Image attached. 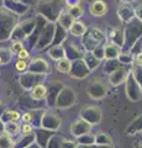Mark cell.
<instances>
[{
	"label": "cell",
	"instance_id": "6da1fadb",
	"mask_svg": "<svg viewBox=\"0 0 142 148\" xmlns=\"http://www.w3.org/2000/svg\"><path fill=\"white\" fill-rule=\"evenodd\" d=\"M90 12L94 16H104L108 12V5L103 0H95L90 6Z\"/></svg>",
	"mask_w": 142,
	"mask_h": 148
},
{
	"label": "cell",
	"instance_id": "7a4b0ae2",
	"mask_svg": "<svg viewBox=\"0 0 142 148\" xmlns=\"http://www.w3.org/2000/svg\"><path fill=\"white\" fill-rule=\"evenodd\" d=\"M32 98L36 99V100H41V99H45L46 95H47V89H46V86L42 85V84H38L32 90Z\"/></svg>",
	"mask_w": 142,
	"mask_h": 148
},
{
	"label": "cell",
	"instance_id": "3957f363",
	"mask_svg": "<svg viewBox=\"0 0 142 148\" xmlns=\"http://www.w3.org/2000/svg\"><path fill=\"white\" fill-rule=\"evenodd\" d=\"M20 130H21V127L19 126V123H16L14 121H10V122L5 123V132L8 133V135H11V136L17 135Z\"/></svg>",
	"mask_w": 142,
	"mask_h": 148
},
{
	"label": "cell",
	"instance_id": "277c9868",
	"mask_svg": "<svg viewBox=\"0 0 142 148\" xmlns=\"http://www.w3.org/2000/svg\"><path fill=\"white\" fill-rule=\"evenodd\" d=\"M56 68H57V71L62 72V73H68V71L71 69V62L66 58H62L57 62Z\"/></svg>",
	"mask_w": 142,
	"mask_h": 148
},
{
	"label": "cell",
	"instance_id": "5b68a950",
	"mask_svg": "<svg viewBox=\"0 0 142 148\" xmlns=\"http://www.w3.org/2000/svg\"><path fill=\"white\" fill-rule=\"evenodd\" d=\"M0 148H14V141L6 132L0 136Z\"/></svg>",
	"mask_w": 142,
	"mask_h": 148
},
{
	"label": "cell",
	"instance_id": "8992f818",
	"mask_svg": "<svg viewBox=\"0 0 142 148\" xmlns=\"http://www.w3.org/2000/svg\"><path fill=\"white\" fill-rule=\"evenodd\" d=\"M71 32H72V35H74V36H80L82 34H84L85 32L84 24L83 22H74L71 27Z\"/></svg>",
	"mask_w": 142,
	"mask_h": 148
},
{
	"label": "cell",
	"instance_id": "52a82bcc",
	"mask_svg": "<svg viewBox=\"0 0 142 148\" xmlns=\"http://www.w3.org/2000/svg\"><path fill=\"white\" fill-rule=\"evenodd\" d=\"M68 10V14L72 16V17H79L83 15V8H82L80 5H75V6H71V8H67Z\"/></svg>",
	"mask_w": 142,
	"mask_h": 148
},
{
	"label": "cell",
	"instance_id": "ba28073f",
	"mask_svg": "<svg viewBox=\"0 0 142 148\" xmlns=\"http://www.w3.org/2000/svg\"><path fill=\"white\" fill-rule=\"evenodd\" d=\"M106 58H114V57H116L117 53H119V48L116 47V46H113V45H110L106 47Z\"/></svg>",
	"mask_w": 142,
	"mask_h": 148
},
{
	"label": "cell",
	"instance_id": "9c48e42d",
	"mask_svg": "<svg viewBox=\"0 0 142 148\" xmlns=\"http://www.w3.org/2000/svg\"><path fill=\"white\" fill-rule=\"evenodd\" d=\"M9 115V117H10V121H14V122H17L19 120H21V115L19 111H16V110H10L8 112Z\"/></svg>",
	"mask_w": 142,
	"mask_h": 148
},
{
	"label": "cell",
	"instance_id": "30bf717a",
	"mask_svg": "<svg viewBox=\"0 0 142 148\" xmlns=\"http://www.w3.org/2000/svg\"><path fill=\"white\" fill-rule=\"evenodd\" d=\"M15 68H16V71H19V72H25L27 69L26 61H24V59H17V62L15 64Z\"/></svg>",
	"mask_w": 142,
	"mask_h": 148
},
{
	"label": "cell",
	"instance_id": "8fae6325",
	"mask_svg": "<svg viewBox=\"0 0 142 148\" xmlns=\"http://www.w3.org/2000/svg\"><path fill=\"white\" fill-rule=\"evenodd\" d=\"M17 56V59H24V61H26V59H29L30 58V53H29V51L25 49V48H22L19 53L16 54Z\"/></svg>",
	"mask_w": 142,
	"mask_h": 148
},
{
	"label": "cell",
	"instance_id": "7c38bea8",
	"mask_svg": "<svg viewBox=\"0 0 142 148\" xmlns=\"http://www.w3.org/2000/svg\"><path fill=\"white\" fill-rule=\"evenodd\" d=\"M21 131H22L24 135H30V133H32L34 128H32V126H31V123H24L21 126Z\"/></svg>",
	"mask_w": 142,
	"mask_h": 148
},
{
	"label": "cell",
	"instance_id": "4fadbf2b",
	"mask_svg": "<svg viewBox=\"0 0 142 148\" xmlns=\"http://www.w3.org/2000/svg\"><path fill=\"white\" fill-rule=\"evenodd\" d=\"M22 48H24V47H22V43L20 42V41H19V42H14L12 45H11V52H14V53H19L20 52V51L22 49Z\"/></svg>",
	"mask_w": 142,
	"mask_h": 148
},
{
	"label": "cell",
	"instance_id": "5bb4252c",
	"mask_svg": "<svg viewBox=\"0 0 142 148\" xmlns=\"http://www.w3.org/2000/svg\"><path fill=\"white\" fill-rule=\"evenodd\" d=\"M21 120L25 123H31V121H32V114H31V112L24 114V116H21Z\"/></svg>",
	"mask_w": 142,
	"mask_h": 148
},
{
	"label": "cell",
	"instance_id": "9a60e30c",
	"mask_svg": "<svg viewBox=\"0 0 142 148\" xmlns=\"http://www.w3.org/2000/svg\"><path fill=\"white\" fill-rule=\"evenodd\" d=\"M66 3H67V8L80 5V0H66Z\"/></svg>",
	"mask_w": 142,
	"mask_h": 148
},
{
	"label": "cell",
	"instance_id": "2e32d148",
	"mask_svg": "<svg viewBox=\"0 0 142 148\" xmlns=\"http://www.w3.org/2000/svg\"><path fill=\"white\" fill-rule=\"evenodd\" d=\"M136 61L139 64H142V52L140 54H137V57H136Z\"/></svg>",
	"mask_w": 142,
	"mask_h": 148
},
{
	"label": "cell",
	"instance_id": "e0dca14e",
	"mask_svg": "<svg viewBox=\"0 0 142 148\" xmlns=\"http://www.w3.org/2000/svg\"><path fill=\"white\" fill-rule=\"evenodd\" d=\"M3 64H5V61L3 59V54H0V66H3Z\"/></svg>",
	"mask_w": 142,
	"mask_h": 148
}]
</instances>
